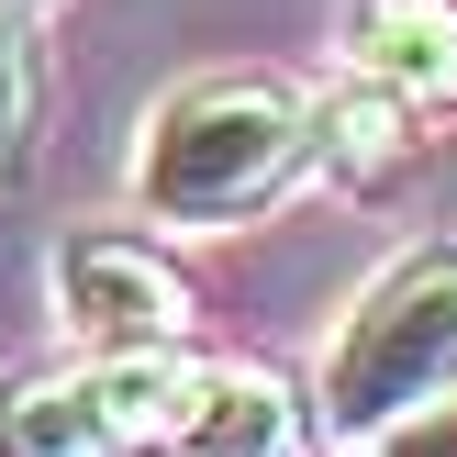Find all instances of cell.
<instances>
[{
	"label": "cell",
	"mask_w": 457,
	"mask_h": 457,
	"mask_svg": "<svg viewBox=\"0 0 457 457\" xmlns=\"http://www.w3.org/2000/svg\"><path fill=\"white\" fill-rule=\"evenodd\" d=\"M312 168H324V89L268 79V67H212V79H179L168 101H145L123 190L145 223L223 235V223H257L268 201H290Z\"/></svg>",
	"instance_id": "1"
},
{
	"label": "cell",
	"mask_w": 457,
	"mask_h": 457,
	"mask_svg": "<svg viewBox=\"0 0 457 457\" xmlns=\"http://www.w3.org/2000/svg\"><path fill=\"white\" fill-rule=\"evenodd\" d=\"M446 391H457V235L391 257L346 302V324L324 335V369H312V424L346 446H379L402 413Z\"/></svg>",
	"instance_id": "2"
},
{
	"label": "cell",
	"mask_w": 457,
	"mask_h": 457,
	"mask_svg": "<svg viewBox=\"0 0 457 457\" xmlns=\"http://www.w3.org/2000/svg\"><path fill=\"white\" fill-rule=\"evenodd\" d=\"M190 346L168 357H67V369L0 379V457H168Z\"/></svg>",
	"instance_id": "3"
},
{
	"label": "cell",
	"mask_w": 457,
	"mask_h": 457,
	"mask_svg": "<svg viewBox=\"0 0 457 457\" xmlns=\"http://www.w3.org/2000/svg\"><path fill=\"white\" fill-rule=\"evenodd\" d=\"M56 312L89 357H168L190 346V279L145 235H67L56 245Z\"/></svg>",
	"instance_id": "4"
},
{
	"label": "cell",
	"mask_w": 457,
	"mask_h": 457,
	"mask_svg": "<svg viewBox=\"0 0 457 457\" xmlns=\"http://www.w3.org/2000/svg\"><path fill=\"white\" fill-rule=\"evenodd\" d=\"M346 79L391 89L413 123H457V0H357Z\"/></svg>",
	"instance_id": "5"
},
{
	"label": "cell",
	"mask_w": 457,
	"mask_h": 457,
	"mask_svg": "<svg viewBox=\"0 0 457 457\" xmlns=\"http://www.w3.org/2000/svg\"><path fill=\"white\" fill-rule=\"evenodd\" d=\"M302 436H312V413H302L290 379L235 369V357H190L168 457H302Z\"/></svg>",
	"instance_id": "6"
},
{
	"label": "cell",
	"mask_w": 457,
	"mask_h": 457,
	"mask_svg": "<svg viewBox=\"0 0 457 457\" xmlns=\"http://www.w3.org/2000/svg\"><path fill=\"white\" fill-rule=\"evenodd\" d=\"M45 156V45L22 0H0V190H22Z\"/></svg>",
	"instance_id": "7"
},
{
	"label": "cell",
	"mask_w": 457,
	"mask_h": 457,
	"mask_svg": "<svg viewBox=\"0 0 457 457\" xmlns=\"http://www.w3.org/2000/svg\"><path fill=\"white\" fill-rule=\"evenodd\" d=\"M369 457H457V391H446V402H424V413H402Z\"/></svg>",
	"instance_id": "8"
}]
</instances>
